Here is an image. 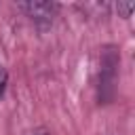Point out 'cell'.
I'll return each mask as SVG.
<instances>
[{
  "label": "cell",
  "instance_id": "3957f363",
  "mask_svg": "<svg viewBox=\"0 0 135 135\" xmlns=\"http://www.w3.org/2000/svg\"><path fill=\"white\" fill-rule=\"evenodd\" d=\"M6 80H8V76H6V68L0 63V95H2L4 89H6Z\"/></svg>",
  "mask_w": 135,
  "mask_h": 135
},
{
  "label": "cell",
  "instance_id": "7a4b0ae2",
  "mask_svg": "<svg viewBox=\"0 0 135 135\" xmlns=\"http://www.w3.org/2000/svg\"><path fill=\"white\" fill-rule=\"evenodd\" d=\"M133 8H135V2H133V0H127V2H118V13H120L122 17H129V15L133 13Z\"/></svg>",
  "mask_w": 135,
  "mask_h": 135
},
{
  "label": "cell",
  "instance_id": "6da1fadb",
  "mask_svg": "<svg viewBox=\"0 0 135 135\" xmlns=\"http://www.w3.org/2000/svg\"><path fill=\"white\" fill-rule=\"evenodd\" d=\"M21 8L32 17L34 23H38L40 27L51 25L53 17H55V4L53 2H44V0H30V2H21Z\"/></svg>",
  "mask_w": 135,
  "mask_h": 135
},
{
  "label": "cell",
  "instance_id": "277c9868",
  "mask_svg": "<svg viewBox=\"0 0 135 135\" xmlns=\"http://www.w3.org/2000/svg\"><path fill=\"white\" fill-rule=\"evenodd\" d=\"M30 135H44V131H42V129H38V131H32Z\"/></svg>",
  "mask_w": 135,
  "mask_h": 135
}]
</instances>
